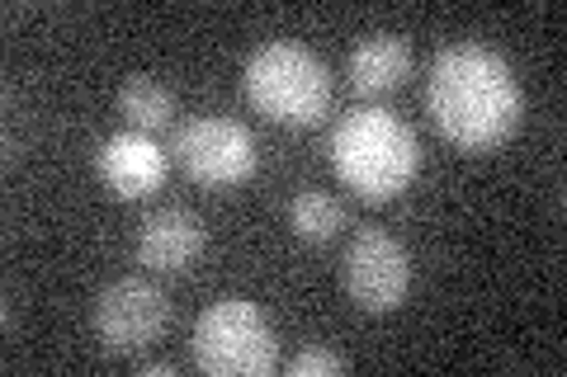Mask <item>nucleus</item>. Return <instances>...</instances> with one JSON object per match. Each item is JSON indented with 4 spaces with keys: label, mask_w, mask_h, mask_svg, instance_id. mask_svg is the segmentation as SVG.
Instances as JSON below:
<instances>
[{
    "label": "nucleus",
    "mask_w": 567,
    "mask_h": 377,
    "mask_svg": "<svg viewBox=\"0 0 567 377\" xmlns=\"http://www.w3.org/2000/svg\"><path fill=\"white\" fill-rule=\"evenodd\" d=\"M412 39L402 33H369L350 48V62H346V76L360 95H388L398 90L406 76H412Z\"/></svg>",
    "instance_id": "obj_10"
},
{
    "label": "nucleus",
    "mask_w": 567,
    "mask_h": 377,
    "mask_svg": "<svg viewBox=\"0 0 567 377\" xmlns=\"http://www.w3.org/2000/svg\"><path fill=\"white\" fill-rule=\"evenodd\" d=\"M95 175L114 199H147L166 185V151L152 142V133H114L95 151Z\"/></svg>",
    "instance_id": "obj_9"
},
{
    "label": "nucleus",
    "mask_w": 567,
    "mask_h": 377,
    "mask_svg": "<svg viewBox=\"0 0 567 377\" xmlns=\"http://www.w3.org/2000/svg\"><path fill=\"white\" fill-rule=\"evenodd\" d=\"M341 283L350 302L369 316L398 312L406 293H412V255L393 231L364 227L360 237H350L346 260H341Z\"/></svg>",
    "instance_id": "obj_7"
},
{
    "label": "nucleus",
    "mask_w": 567,
    "mask_h": 377,
    "mask_svg": "<svg viewBox=\"0 0 567 377\" xmlns=\"http://www.w3.org/2000/svg\"><path fill=\"white\" fill-rule=\"evenodd\" d=\"M91 326L100 349L110 358H133L142 349H152L162 331L171 326V297L156 289L152 279H114L104 283L91 312Z\"/></svg>",
    "instance_id": "obj_6"
},
{
    "label": "nucleus",
    "mask_w": 567,
    "mask_h": 377,
    "mask_svg": "<svg viewBox=\"0 0 567 377\" xmlns=\"http://www.w3.org/2000/svg\"><path fill=\"white\" fill-rule=\"evenodd\" d=\"M171 156L194 185L204 189H233L246 185L260 166V151H256V137L246 123L237 118H218V114H204V118H189L175 128L171 137Z\"/></svg>",
    "instance_id": "obj_5"
},
{
    "label": "nucleus",
    "mask_w": 567,
    "mask_h": 377,
    "mask_svg": "<svg viewBox=\"0 0 567 377\" xmlns=\"http://www.w3.org/2000/svg\"><path fill=\"white\" fill-rule=\"evenodd\" d=\"M204 245H208V231L199 222V212H189L181 203L152 208L137 227V260L152 274H185V269L199 264Z\"/></svg>",
    "instance_id": "obj_8"
},
{
    "label": "nucleus",
    "mask_w": 567,
    "mask_h": 377,
    "mask_svg": "<svg viewBox=\"0 0 567 377\" xmlns=\"http://www.w3.org/2000/svg\"><path fill=\"white\" fill-rule=\"evenodd\" d=\"M189 358L208 377H270L279 368V339L256 302L218 297L194 321Z\"/></svg>",
    "instance_id": "obj_4"
},
{
    "label": "nucleus",
    "mask_w": 567,
    "mask_h": 377,
    "mask_svg": "<svg viewBox=\"0 0 567 377\" xmlns=\"http://www.w3.org/2000/svg\"><path fill=\"white\" fill-rule=\"evenodd\" d=\"M331 166L341 185L369 203H388L421 170L416 133L393 109H354L331 128Z\"/></svg>",
    "instance_id": "obj_2"
},
{
    "label": "nucleus",
    "mask_w": 567,
    "mask_h": 377,
    "mask_svg": "<svg viewBox=\"0 0 567 377\" xmlns=\"http://www.w3.org/2000/svg\"><path fill=\"white\" fill-rule=\"evenodd\" d=\"M241 90L251 109L279 123V128H317L331 109L327 62L293 39L260 43L241 66Z\"/></svg>",
    "instance_id": "obj_3"
},
{
    "label": "nucleus",
    "mask_w": 567,
    "mask_h": 377,
    "mask_svg": "<svg viewBox=\"0 0 567 377\" xmlns=\"http://www.w3.org/2000/svg\"><path fill=\"white\" fill-rule=\"evenodd\" d=\"M137 377H175V364H171V358H142Z\"/></svg>",
    "instance_id": "obj_14"
},
{
    "label": "nucleus",
    "mask_w": 567,
    "mask_h": 377,
    "mask_svg": "<svg viewBox=\"0 0 567 377\" xmlns=\"http://www.w3.org/2000/svg\"><path fill=\"white\" fill-rule=\"evenodd\" d=\"M289 227H293L298 241L327 245L331 237H341L346 208H341V199H336V193H327V189H303V193H293V203H289Z\"/></svg>",
    "instance_id": "obj_12"
},
{
    "label": "nucleus",
    "mask_w": 567,
    "mask_h": 377,
    "mask_svg": "<svg viewBox=\"0 0 567 377\" xmlns=\"http://www.w3.org/2000/svg\"><path fill=\"white\" fill-rule=\"evenodd\" d=\"M350 364H346V354H336V349H317V345H308V349H298L289 364H284V373L289 377H312V373H346Z\"/></svg>",
    "instance_id": "obj_13"
},
{
    "label": "nucleus",
    "mask_w": 567,
    "mask_h": 377,
    "mask_svg": "<svg viewBox=\"0 0 567 377\" xmlns=\"http://www.w3.org/2000/svg\"><path fill=\"white\" fill-rule=\"evenodd\" d=\"M118 114L128 118L133 133H156L175 118V90L152 76H128L118 85Z\"/></svg>",
    "instance_id": "obj_11"
},
{
    "label": "nucleus",
    "mask_w": 567,
    "mask_h": 377,
    "mask_svg": "<svg viewBox=\"0 0 567 377\" xmlns=\"http://www.w3.org/2000/svg\"><path fill=\"white\" fill-rule=\"evenodd\" d=\"M425 109L440 137L464 151H487L520 128L525 95L511 62L483 43H450L425 76Z\"/></svg>",
    "instance_id": "obj_1"
}]
</instances>
